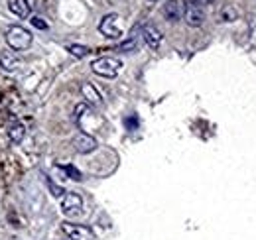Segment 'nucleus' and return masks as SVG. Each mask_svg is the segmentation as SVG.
Masks as SVG:
<instances>
[{
    "label": "nucleus",
    "instance_id": "9",
    "mask_svg": "<svg viewBox=\"0 0 256 240\" xmlns=\"http://www.w3.org/2000/svg\"><path fill=\"white\" fill-rule=\"evenodd\" d=\"M142 38H144V42L148 44V48H152V50H158L162 40H164L162 32L158 30L156 26H152V24H148V26L142 28Z\"/></svg>",
    "mask_w": 256,
    "mask_h": 240
},
{
    "label": "nucleus",
    "instance_id": "5",
    "mask_svg": "<svg viewBox=\"0 0 256 240\" xmlns=\"http://www.w3.org/2000/svg\"><path fill=\"white\" fill-rule=\"evenodd\" d=\"M62 230L69 236V240H93V230L83 224H73V222H64Z\"/></svg>",
    "mask_w": 256,
    "mask_h": 240
},
{
    "label": "nucleus",
    "instance_id": "4",
    "mask_svg": "<svg viewBox=\"0 0 256 240\" xmlns=\"http://www.w3.org/2000/svg\"><path fill=\"white\" fill-rule=\"evenodd\" d=\"M118 14H106L102 20H100V24H98V30L102 36H106V38H110V40H118L120 36H122V30L118 28Z\"/></svg>",
    "mask_w": 256,
    "mask_h": 240
},
{
    "label": "nucleus",
    "instance_id": "14",
    "mask_svg": "<svg viewBox=\"0 0 256 240\" xmlns=\"http://www.w3.org/2000/svg\"><path fill=\"white\" fill-rule=\"evenodd\" d=\"M118 52H124V54H128V52H134L136 50V38L132 36V38H128L126 42H122L118 48H116Z\"/></svg>",
    "mask_w": 256,
    "mask_h": 240
},
{
    "label": "nucleus",
    "instance_id": "13",
    "mask_svg": "<svg viewBox=\"0 0 256 240\" xmlns=\"http://www.w3.org/2000/svg\"><path fill=\"white\" fill-rule=\"evenodd\" d=\"M67 52L73 56V58H85L91 50L87 48V46H79V44H71L69 48H67Z\"/></svg>",
    "mask_w": 256,
    "mask_h": 240
},
{
    "label": "nucleus",
    "instance_id": "6",
    "mask_svg": "<svg viewBox=\"0 0 256 240\" xmlns=\"http://www.w3.org/2000/svg\"><path fill=\"white\" fill-rule=\"evenodd\" d=\"M81 209H83V199H81V195H79V193H73V191L65 193L64 199H62V210H64L65 214L75 216V214L81 212Z\"/></svg>",
    "mask_w": 256,
    "mask_h": 240
},
{
    "label": "nucleus",
    "instance_id": "3",
    "mask_svg": "<svg viewBox=\"0 0 256 240\" xmlns=\"http://www.w3.org/2000/svg\"><path fill=\"white\" fill-rule=\"evenodd\" d=\"M120 67H122V63L118 60H114V58H98V60H95L91 63V69L95 71L96 75L106 77V79L116 77L118 71H120Z\"/></svg>",
    "mask_w": 256,
    "mask_h": 240
},
{
    "label": "nucleus",
    "instance_id": "21",
    "mask_svg": "<svg viewBox=\"0 0 256 240\" xmlns=\"http://www.w3.org/2000/svg\"><path fill=\"white\" fill-rule=\"evenodd\" d=\"M150 2H154V0H150Z\"/></svg>",
    "mask_w": 256,
    "mask_h": 240
},
{
    "label": "nucleus",
    "instance_id": "7",
    "mask_svg": "<svg viewBox=\"0 0 256 240\" xmlns=\"http://www.w3.org/2000/svg\"><path fill=\"white\" fill-rule=\"evenodd\" d=\"M162 14L170 22H180L184 18V4H180V0H166L162 6Z\"/></svg>",
    "mask_w": 256,
    "mask_h": 240
},
{
    "label": "nucleus",
    "instance_id": "18",
    "mask_svg": "<svg viewBox=\"0 0 256 240\" xmlns=\"http://www.w3.org/2000/svg\"><path fill=\"white\" fill-rule=\"evenodd\" d=\"M48 185H50V189H52V193H54L56 197H62V195H64V189H62V187H58L56 183H52V181H48Z\"/></svg>",
    "mask_w": 256,
    "mask_h": 240
},
{
    "label": "nucleus",
    "instance_id": "19",
    "mask_svg": "<svg viewBox=\"0 0 256 240\" xmlns=\"http://www.w3.org/2000/svg\"><path fill=\"white\" fill-rule=\"evenodd\" d=\"M136 124H138V120H136V116H132V118H126V126H128V130H132V128H136Z\"/></svg>",
    "mask_w": 256,
    "mask_h": 240
},
{
    "label": "nucleus",
    "instance_id": "8",
    "mask_svg": "<svg viewBox=\"0 0 256 240\" xmlns=\"http://www.w3.org/2000/svg\"><path fill=\"white\" fill-rule=\"evenodd\" d=\"M73 148H75V152H79V154H91V152L96 150V140L91 134H85V132H83V134L75 136Z\"/></svg>",
    "mask_w": 256,
    "mask_h": 240
},
{
    "label": "nucleus",
    "instance_id": "15",
    "mask_svg": "<svg viewBox=\"0 0 256 240\" xmlns=\"http://www.w3.org/2000/svg\"><path fill=\"white\" fill-rule=\"evenodd\" d=\"M0 63H2V67L8 69V71H14V69L18 67V61L12 60L10 56H0Z\"/></svg>",
    "mask_w": 256,
    "mask_h": 240
},
{
    "label": "nucleus",
    "instance_id": "1",
    "mask_svg": "<svg viewBox=\"0 0 256 240\" xmlns=\"http://www.w3.org/2000/svg\"><path fill=\"white\" fill-rule=\"evenodd\" d=\"M32 34L30 30L22 28V26H10L6 30V44L14 50V52H24L32 46Z\"/></svg>",
    "mask_w": 256,
    "mask_h": 240
},
{
    "label": "nucleus",
    "instance_id": "17",
    "mask_svg": "<svg viewBox=\"0 0 256 240\" xmlns=\"http://www.w3.org/2000/svg\"><path fill=\"white\" fill-rule=\"evenodd\" d=\"M32 26L34 28H38V30H48V24L44 22V18H38V16H34L32 18Z\"/></svg>",
    "mask_w": 256,
    "mask_h": 240
},
{
    "label": "nucleus",
    "instance_id": "16",
    "mask_svg": "<svg viewBox=\"0 0 256 240\" xmlns=\"http://www.w3.org/2000/svg\"><path fill=\"white\" fill-rule=\"evenodd\" d=\"M64 172L71 178V180H75V181H81V172L79 170H75L73 166H65L64 168Z\"/></svg>",
    "mask_w": 256,
    "mask_h": 240
},
{
    "label": "nucleus",
    "instance_id": "12",
    "mask_svg": "<svg viewBox=\"0 0 256 240\" xmlns=\"http://www.w3.org/2000/svg\"><path fill=\"white\" fill-rule=\"evenodd\" d=\"M8 136H10V140L14 142V144H20L22 140H24V136H26V126L24 124H12L10 126V130H8Z\"/></svg>",
    "mask_w": 256,
    "mask_h": 240
},
{
    "label": "nucleus",
    "instance_id": "2",
    "mask_svg": "<svg viewBox=\"0 0 256 240\" xmlns=\"http://www.w3.org/2000/svg\"><path fill=\"white\" fill-rule=\"evenodd\" d=\"M184 18L186 22L193 26V28H199L203 22H205V10H203V4L199 0H184Z\"/></svg>",
    "mask_w": 256,
    "mask_h": 240
},
{
    "label": "nucleus",
    "instance_id": "20",
    "mask_svg": "<svg viewBox=\"0 0 256 240\" xmlns=\"http://www.w3.org/2000/svg\"><path fill=\"white\" fill-rule=\"evenodd\" d=\"M201 4H211V2H215V0H199Z\"/></svg>",
    "mask_w": 256,
    "mask_h": 240
},
{
    "label": "nucleus",
    "instance_id": "11",
    "mask_svg": "<svg viewBox=\"0 0 256 240\" xmlns=\"http://www.w3.org/2000/svg\"><path fill=\"white\" fill-rule=\"evenodd\" d=\"M10 12L16 14L18 18H28L32 8H30L28 0H10Z\"/></svg>",
    "mask_w": 256,
    "mask_h": 240
},
{
    "label": "nucleus",
    "instance_id": "10",
    "mask_svg": "<svg viewBox=\"0 0 256 240\" xmlns=\"http://www.w3.org/2000/svg\"><path fill=\"white\" fill-rule=\"evenodd\" d=\"M81 92H83L85 100L91 102L93 106H100V104H102V96H100V92H98L91 83H83V85H81Z\"/></svg>",
    "mask_w": 256,
    "mask_h": 240
}]
</instances>
